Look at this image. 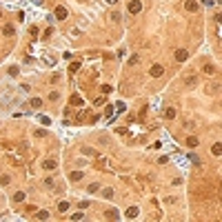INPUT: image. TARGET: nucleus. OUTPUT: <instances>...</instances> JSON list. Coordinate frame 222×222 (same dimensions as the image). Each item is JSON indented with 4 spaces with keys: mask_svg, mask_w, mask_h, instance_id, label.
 <instances>
[{
    "mask_svg": "<svg viewBox=\"0 0 222 222\" xmlns=\"http://www.w3.org/2000/svg\"><path fill=\"white\" fill-rule=\"evenodd\" d=\"M127 9H129V14H140V11H142V2H140V0H131Z\"/></svg>",
    "mask_w": 222,
    "mask_h": 222,
    "instance_id": "f257e3e1",
    "label": "nucleus"
},
{
    "mask_svg": "<svg viewBox=\"0 0 222 222\" xmlns=\"http://www.w3.org/2000/svg\"><path fill=\"white\" fill-rule=\"evenodd\" d=\"M42 167L47 169V171H53V169L58 167V160H53V158H47V160L42 162Z\"/></svg>",
    "mask_w": 222,
    "mask_h": 222,
    "instance_id": "f03ea898",
    "label": "nucleus"
},
{
    "mask_svg": "<svg viewBox=\"0 0 222 222\" xmlns=\"http://www.w3.org/2000/svg\"><path fill=\"white\" fill-rule=\"evenodd\" d=\"M187 58H189V51H187V49H178V51H175V60H178V62H184Z\"/></svg>",
    "mask_w": 222,
    "mask_h": 222,
    "instance_id": "7ed1b4c3",
    "label": "nucleus"
},
{
    "mask_svg": "<svg viewBox=\"0 0 222 222\" xmlns=\"http://www.w3.org/2000/svg\"><path fill=\"white\" fill-rule=\"evenodd\" d=\"M149 73H151V76H153V78H160V76H162V73H164V69H162V67H160V65H153V67H151V69H149Z\"/></svg>",
    "mask_w": 222,
    "mask_h": 222,
    "instance_id": "20e7f679",
    "label": "nucleus"
},
{
    "mask_svg": "<svg viewBox=\"0 0 222 222\" xmlns=\"http://www.w3.org/2000/svg\"><path fill=\"white\" fill-rule=\"evenodd\" d=\"M164 118H167V120H175V109L173 107H167V109H164Z\"/></svg>",
    "mask_w": 222,
    "mask_h": 222,
    "instance_id": "39448f33",
    "label": "nucleus"
},
{
    "mask_svg": "<svg viewBox=\"0 0 222 222\" xmlns=\"http://www.w3.org/2000/svg\"><path fill=\"white\" fill-rule=\"evenodd\" d=\"M124 215H127V218H129V220H133V218H138V207H129V209H127V213H124Z\"/></svg>",
    "mask_w": 222,
    "mask_h": 222,
    "instance_id": "423d86ee",
    "label": "nucleus"
},
{
    "mask_svg": "<svg viewBox=\"0 0 222 222\" xmlns=\"http://www.w3.org/2000/svg\"><path fill=\"white\" fill-rule=\"evenodd\" d=\"M184 9H187V11H198V2H196V0H187V2H184Z\"/></svg>",
    "mask_w": 222,
    "mask_h": 222,
    "instance_id": "0eeeda50",
    "label": "nucleus"
},
{
    "mask_svg": "<svg viewBox=\"0 0 222 222\" xmlns=\"http://www.w3.org/2000/svg\"><path fill=\"white\" fill-rule=\"evenodd\" d=\"M56 18H58V20H65V18H67V9H65V7H58V9H56Z\"/></svg>",
    "mask_w": 222,
    "mask_h": 222,
    "instance_id": "6e6552de",
    "label": "nucleus"
},
{
    "mask_svg": "<svg viewBox=\"0 0 222 222\" xmlns=\"http://www.w3.org/2000/svg\"><path fill=\"white\" fill-rule=\"evenodd\" d=\"M113 113H116V107H113V105H105V116L113 118Z\"/></svg>",
    "mask_w": 222,
    "mask_h": 222,
    "instance_id": "1a4fd4ad",
    "label": "nucleus"
},
{
    "mask_svg": "<svg viewBox=\"0 0 222 222\" xmlns=\"http://www.w3.org/2000/svg\"><path fill=\"white\" fill-rule=\"evenodd\" d=\"M71 105H73V107H82L84 102H82L80 96H71Z\"/></svg>",
    "mask_w": 222,
    "mask_h": 222,
    "instance_id": "9d476101",
    "label": "nucleus"
},
{
    "mask_svg": "<svg viewBox=\"0 0 222 222\" xmlns=\"http://www.w3.org/2000/svg\"><path fill=\"white\" fill-rule=\"evenodd\" d=\"M187 147H198V138H193V135H189V138H187Z\"/></svg>",
    "mask_w": 222,
    "mask_h": 222,
    "instance_id": "9b49d317",
    "label": "nucleus"
},
{
    "mask_svg": "<svg viewBox=\"0 0 222 222\" xmlns=\"http://www.w3.org/2000/svg\"><path fill=\"white\" fill-rule=\"evenodd\" d=\"M82 175H84V173H82V171H73V173H71V175H69V178H71V180H73V182H78V180H82Z\"/></svg>",
    "mask_w": 222,
    "mask_h": 222,
    "instance_id": "f8f14e48",
    "label": "nucleus"
},
{
    "mask_svg": "<svg viewBox=\"0 0 222 222\" xmlns=\"http://www.w3.org/2000/svg\"><path fill=\"white\" fill-rule=\"evenodd\" d=\"M204 73H207V76H211V73H215V67L213 65H204V69H202Z\"/></svg>",
    "mask_w": 222,
    "mask_h": 222,
    "instance_id": "ddd939ff",
    "label": "nucleus"
},
{
    "mask_svg": "<svg viewBox=\"0 0 222 222\" xmlns=\"http://www.w3.org/2000/svg\"><path fill=\"white\" fill-rule=\"evenodd\" d=\"M31 107H33V109H40V107H42V100H40V98H33V100H31Z\"/></svg>",
    "mask_w": 222,
    "mask_h": 222,
    "instance_id": "4468645a",
    "label": "nucleus"
},
{
    "mask_svg": "<svg viewBox=\"0 0 222 222\" xmlns=\"http://www.w3.org/2000/svg\"><path fill=\"white\" fill-rule=\"evenodd\" d=\"M67 209H69V202H60L58 204V211L60 213H67Z\"/></svg>",
    "mask_w": 222,
    "mask_h": 222,
    "instance_id": "2eb2a0df",
    "label": "nucleus"
},
{
    "mask_svg": "<svg viewBox=\"0 0 222 222\" xmlns=\"http://www.w3.org/2000/svg\"><path fill=\"white\" fill-rule=\"evenodd\" d=\"M118 215H120V213H118L116 209H109V211H107V218H111V220H116Z\"/></svg>",
    "mask_w": 222,
    "mask_h": 222,
    "instance_id": "dca6fc26",
    "label": "nucleus"
},
{
    "mask_svg": "<svg viewBox=\"0 0 222 222\" xmlns=\"http://www.w3.org/2000/svg\"><path fill=\"white\" fill-rule=\"evenodd\" d=\"M220 151H222L220 149V142H215V144L211 147V153H213V156H220Z\"/></svg>",
    "mask_w": 222,
    "mask_h": 222,
    "instance_id": "f3484780",
    "label": "nucleus"
},
{
    "mask_svg": "<svg viewBox=\"0 0 222 222\" xmlns=\"http://www.w3.org/2000/svg\"><path fill=\"white\" fill-rule=\"evenodd\" d=\"M82 153H84V156H98V153H96L93 149H91V147H84V149H82Z\"/></svg>",
    "mask_w": 222,
    "mask_h": 222,
    "instance_id": "a211bd4d",
    "label": "nucleus"
},
{
    "mask_svg": "<svg viewBox=\"0 0 222 222\" xmlns=\"http://www.w3.org/2000/svg\"><path fill=\"white\" fill-rule=\"evenodd\" d=\"M9 182H11V178H9V175H0V184H2V187H7Z\"/></svg>",
    "mask_w": 222,
    "mask_h": 222,
    "instance_id": "6ab92c4d",
    "label": "nucleus"
},
{
    "mask_svg": "<svg viewBox=\"0 0 222 222\" xmlns=\"http://www.w3.org/2000/svg\"><path fill=\"white\" fill-rule=\"evenodd\" d=\"M2 33H5V36H14V27H11V25H7V27L2 29Z\"/></svg>",
    "mask_w": 222,
    "mask_h": 222,
    "instance_id": "aec40b11",
    "label": "nucleus"
},
{
    "mask_svg": "<svg viewBox=\"0 0 222 222\" xmlns=\"http://www.w3.org/2000/svg\"><path fill=\"white\" fill-rule=\"evenodd\" d=\"M22 200H25V193H22V191H18V193L14 196V202H22Z\"/></svg>",
    "mask_w": 222,
    "mask_h": 222,
    "instance_id": "412c9836",
    "label": "nucleus"
},
{
    "mask_svg": "<svg viewBox=\"0 0 222 222\" xmlns=\"http://www.w3.org/2000/svg\"><path fill=\"white\" fill-rule=\"evenodd\" d=\"M98 189H100V184H96V182L89 184V193H98Z\"/></svg>",
    "mask_w": 222,
    "mask_h": 222,
    "instance_id": "4be33fe9",
    "label": "nucleus"
},
{
    "mask_svg": "<svg viewBox=\"0 0 222 222\" xmlns=\"http://www.w3.org/2000/svg\"><path fill=\"white\" fill-rule=\"evenodd\" d=\"M36 215H38V220H47V218H49V213H47V211H38Z\"/></svg>",
    "mask_w": 222,
    "mask_h": 222,
    "instance_id": "5701e85b",
    "label": "nucleus"
},
{
    "mask_svg": "<svg viewBox=\"0 0 222 222\" xmlns=\"http://www.w3.org/2000/svg\"><path fill=\"white\" fill-rule=\"evenodd\" d=\"M38 120H40L42 124H51V118H49V116H40V118H38Z\"/></svg>",
    "mask_w": 222,
    "mask_h": 222,
    "instance_id": "b1692460",
    "label": "nucleus"
},
{
    "mask_svg": "<svg viewBox=\"0 0 222 222\" xmlns=\"http://www.w3.org/2000/svg\"><path fill=\"white\" fill-rule=\"evenodd\" d=\"M124 109H127V105H124V102H118V105H116V111H124Z\"/></svg>",
    "mask_w": 222,
    "mask_h": 222,
    "instance_id": "393cba45",
    "label": "nucleus"
},
{
    "mask_svg": "<svg viewBox=\"0 0 222 222\" xmlns=\"http://www.w3.org/2000/svg\"><path fill=\"white\" fill-rule=\"evenodd\" d=\"M58 98H60L58 91H51V93H49V100H58Z\"/></svg>",
    "mask_w": 222,
    "mask_h": 222,
    "instance_id": "a878e982",
    "label": "nucleus"
},
{
    "mask_svg": "<svg viewBox=\"0 0 222 222\" xmlns=\"http://www.w3.org/2000/svg\"><path fill=\"white\" fill-rule=\"evenodd\" d=\"M111 91H113L111 84H105V87H102V93H111Z\"/></svg>",
    "mask_w": 222,
    "mask_h": 222,
    "instance_id": "bb28decb",
    "label": "nucleus"
},
{
    "mask_svg": "<svg viewBox=\"0 0 222 222\" xmlns=\"http://www.w3.org/2000/svg\"><path fill=\"white\" fill-rule=\"evenodd\" d=\"M69 69H71V71H78V69H80V62H71Z\"/></svg>",
    "mask_w": 222,
    "mask_h": 222,
    "instance_id": "cd10ccee",
    "label": "nucleus"
},
{
    "mask_svg": "<svg viewBox=\"0 0 222 222\" xmlns=\"http://www.w3.org/2000/svg\"><path fill=\"white\" fill-rule=\"evenodd\" d=\"M105 198H113V189H105Z\"/></svg>",
    "mask_w": 222,
    "mask_h": 222,
    "instance_id": "c85d7f7f",
    "label": "nucleus"
},
{
    "mask_svg": "<svg viewBox=\"0 0 222 222\" xmlns=\"http://www.w3.org/2000/svg\"><path fill=\"white\" fill-rule=\"evenodd\" d=\"M187 84H196V76H189V78H187Z\"/></svg>",
    "mask_w": 222,
    "mask_h": 222,
    "instance_id": "c756f323",
    "label": "nucleus"
},
{
    "mask_svg": "<svg viewBox=\"0 0 222 222\" xmlns=\"http://www.w3.org/2000/svg\"><path fill=\"white\" fill-rule=\"evenodd\" d=\"M93 105H96V107H102V105H105V98H98V100L93 102Z\"/></svg>",
    "mask_w": 222,
    "mask_h": 222,
    "instance_id": "7c9ffc66",
    "label": "nucleus"
},
{
    "mask_svg": "<svg viewBox=\"0 0 222 222\" xmlns=\"http://www.w3.org/2000/svg\"><path fill=\"white\" fill-rule=\"evenodd\" d=\"M29 33H31V38H38V29H36V27H31Z\"/></svg>",
    "mask_w": 222,
    "mask_h": 222,
    "instance_id": "2f4dec72",
    "label": "nucleus"
},
{
    "mask_svg": "<svg viewBox=\"0 0 222 222\" xmlns=\"http://www.w3.org/2000/svg\"><path fill=\"white\" fill-rule=\"evenodd\" d=\"M202 5H207V7H211V5H213V0H202Z\"/></svg>",
    "mask_w": 222,
    "mask_h": 222,
    "instance_id": "473e14b6",
    "label": "nucleus"
},
{
    "mask_svg": "<svg viewBox=\"0 0 222 222\" xmlns=\"http://www.w3.org/2000/svg\"><path fill=\"white\" fill-rule=\"evenodd\" d=\"M107 2H109V5H116V2H118V0H107Z\"/></svg>",
    "mask_w": 222,
    "mask_h": 222,
    "instance_id": "72a5a7b5",
    "label": "nucleus"
},
{
    "mask_svg": "<svg viewBox=\"0 0 222 222\" xmlns=\"http://www.w3.org/2000/svg\"><path fill=\"white\" fill-rule=\"evenodd\" d=\"M0 18H2V11H0Z\"/></svg>",
    "mask_w": 222,
    "mask_h": 222,
    "instance_id": "f704fd0d",
    "label": "nucleus"
}]
</instances>
